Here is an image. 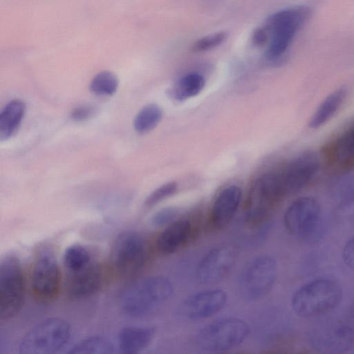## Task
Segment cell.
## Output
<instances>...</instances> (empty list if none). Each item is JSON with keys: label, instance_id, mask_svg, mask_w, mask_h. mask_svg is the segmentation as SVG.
Listing matches in <instances>:
<instances>
[{"label": "cell", "instance_id": "5b68a950", "mask_svg": "<svg viewBox=\"0 0 354 354\" xmlns=\"http://www.w3.org/2000/svg\"><path fill=\"white\" fill-rule=\"evenodd\" d=\"M71 337V326L64 319L51 317L35 325L19 344L21 354H53L61 350Z\"/></svg>", "mask_w": 354, "mask_h": 354}, {"label": "cell", "instance_id": "1f68e13d", "mask_svg": "<svg viewBox=\"0 0 354 354\" xmlns=\"http://www.w3.org/2000/svg\"><path fill=\"white\" fill-rule=\"evenodd\" d=\"M342 259L348 268L354 270V236L344 245L342 250Z\"/></svg>", "mask_w": 354, "mask_h": 354}, {"label": "cell", "instance_id": "603a6c76", "mask_svg": "<svg viewBox=\"0 0 354 354\" xmlns=\"http://www.w3.org/2000/svg\"><path fill=\"white\" fill-rule=\"evenodd\" d=\"M205 85L203 75L197 73H188L182 77L171 90L172 97L178 101H184L200 93Z\"/></svg>", "mask_w": 354, "mask_h": 354}, {"label": "cell", "instance_id": "2e32d148", "mask_svg": "<svg viewBox=\"0 0 354 354\" xmlns=\"http://www.w3.org/2000/svg\"><path fill=\"white\" fill-rule=\"evenodd\" d=\"M103 281L104 274L101 266L92 261L80 270L68 272L66 291L72 298H87L100 290Z\"/></svg>", "mask_w": 354, "mask_h": 354}, {"label": "cell", "instance_id": "4dcf8cb0", "mask_svg": "<svg viewBox=\"0 0 354 354\" xmlns=\"http://www.w3.org/2000/svg\"><path fill=\"white\" fill-rule=\"evenodd\" d=\"M95 108L89 104L75 107L70 113V118L75 122H84L91 118L95 113Z\"/></svg>", "mask_w": 354, "mask_h": 354}, {"label": "cell", "instance_id": "5bb4252c", "mask_svg": "<svg viewBox=\"0 0 354 354\" xmlns=\"http://www.w3.org/2000/svg\"><path fill=\"white\" fill-rule=\"evenodd\" d=\"M227 294L219 288L209 289L187 297L181 304L180 313L188 319L201 320L221 312L227 302Z\"/></svg>", "mask_w": 354, "mask_h": 354}, {"label": "cell", "instance_id": "ffe728a7", "mask_svg": "<svg viewBox=\"0 0 354 354\" xmlns=\"http://www.w3.org/2000/svg\"><path fill=\"white\" fill-rule=\"evenodd\" d=\"M155 330L150 327H126L118 335V346L121 353L136 354L141 352L151 343Z\"/></svg>", "mask_w": 354, "mask_h": 354}, {"label": "cell", "instance_id": "277c9868", "mask_svg": "<svg viewBox=\"0 0 354 354\" xmlns=\"http://www.w3.org/2000/svg\"><path fill=\"white\" fill-rule=\"evenodd\" d=\"M250 333L248 323L239 317H223L203 326L196 337L198 346L208 352H223L242 344Z\"/></svg>", "mask_w": 354, "mask_h": 354}, {"label": "cell", "instance_id": "ba28073f", "mask_svg": "<svg viewBox=\"0 0 354 354\" xmlns=\"http://www.w3.org/2000/svg\"><path fill=\"white\" fill-rule=\"evenodd\" d=\"M110 255L116 273L121 277H131L145 265L148 257L147 243L138 232L126 230L115 239Z\"/></svg>", "mask_w": 354, "mask_h": 354}, {"label": "cell", "instance_id": "44dd1931", "mask_svg": "<svg viewBox=\"0 0 354 354\" xmlns=\"http://www.w3.org/2000/svg\"><path fill=\"white\" fill-rule=\"evenodd\" d=\"M26 111L25 103L19 99L8 102L0 113V140L11 138L19 129Z\"/></svg>", "mask_w": 354, "mask_h": 354}, {"label": "cell", "instance_id": "30bf717a", "mask_svg": "<svg viewBox=\"0 0 354 354\" xmlns=\"http://www.w3.org/2000/svg\"><path fill=\"white\" fill-rule=\"evenodd\" d=\"M321 207L318 201L310 196L295 200L286 209L283 224L291 235L309 238L315 235L319 226Z\"/></svg>", "mask_w": 354, "mask_h": 354}, {"label": "cell", "instance_id": "9c48e42d", "mask_svg": "<svg viewBox=\"0 0 354 354\" xmlns=\"http://www.w3.org/2000/svg\"><path fill=\"white\" fill-rule=\"evenodd\" d=\"M277 277L275 259L267 254L253 259L244 268L239 281L242 296L250 301L266 297L272 290Z\"/></svg>", "mask_w": 354, "mask_h": 354}, {"label": "cell", "instance_id": "8fae6325", "mask_svg": "<svg viewBox=\"0 0 354 354\" xmlns=\"http://www.w3.org/2000/svg\"><path fill=\"white\" fill-rule=\"evenodd\" d=\"M31 288L41 301H50L57 295L61 285V272L54 255L48 250L40 252L31 274Z\"/></svg>", "mask_w": 354, "mask_h": 354}, {"label": "cell", "instance_id": "52a82bcc", "mask_svg": "<svg viewBox=\"0 0 354 354\" xmlns=\"http://www.w3.org/2000/svg\"><path fill=\"white\" fill-rule=\"evenodd\" d=\"M284 196L277 172L259 177L252 185L245 205V220L257 226L270 216L275 205Z\"/></svg>", "mask_w": 354, "mask_h": 354}, {"label": "cell", "instance_id": "83f0119b", "mask_svg": "<svg viewBox=\"0 0 354 354\" xmlns=\"http://www.w3.org/2000/svg\"><path fill=\"white\" fill-rule=\"evenodd\" d=\"M178 189L176 182L167 183L153 190L145 199L144 205L151 207L174 195Z\"/></svg>", "mask_w": 354, "mask_h": 354}, {"label": "cell", "instance_id": "f546056e", "mask_svg": "<svg viewBox=\"0 0 354 354\" xmlns=\"http://www.w3.org/2000/svg\"><path fill=\"white\" fill-rule=\"evenodd\" d=\"M179 209L176 207H164L157 211L151 218V223L155 227L167 225L176 220Z\"/></svg>", "mask_w": 354, "mask_h": 354}, {"label": "cell", "instance_id": "7c38bea8", "mask_svg": "<svg viewBox=\"0 0 354 354\" xmlns=\"http://www.w3.org/2000/svg\"><path fill=\"white\" fill-rule=\"evenodd\" d=\"M310 344L322 353H342L354 344V330L340 321L329 322L314 328L309 335Z\"/></svg>", "mask_w": 354, "mask_h": 354}, {"label": "cell", "instance_id": "3957f363", "mask_svg": "<svg viewBox=\"0 0 354 354\" xmlns=\"http://www.w3.org/2000/svg\"><path fill=\"white\" fill-rule=\"evenodd\" d=\"M342 298L341 286L329 279H318L299 288L292 295L291 307L302 318L326 314L337 308Z\"/></svg>", "mask_w": 354, "mask_h": 354}, {"label": "cell", "instance_id": "d6986e66", "mask_svg": "<svg viewBox=\"0 0 354 354\" xmlns=\"http://www.w3.org/2000/svg\"><path fill=\"white\" fill-rule=\"evenodd\" d=\"M324 156L333 169L344 171L354 166V124L327 144Z\"/></svg>", "mask_w": 354, "mask_h": 354}, {"label": "cell", "instance_id": "d6a6232c", "mask_svg": "<svg viewBox=\"0 0 354 354\" xmlns=\"http://www.w3.org/2000/svg\"><path fill=\"white\" fill-rule=\"evenodd\" d=\"M252 41L256 46H262L268 44V34L262 26L257 28L253 31Z\"/></svg>", "mask_w": 354, "mask_h": 354}, {"label": "cell", "instance_id": "6da1fadb", "mask_svg": "<svg viewBox=\"0 0 354 354\" xmlns=\"http://www.w3.org/2000/svg\"><path fill=\"white\" fill-rule=\"evenodd\" d=\"M172 282L160 275L139 280L127 288L120 299V308L127 316L140 318L156 312L174 294Z\"/></svg>", "mask_w": 354, "mask_h": 354}, {"label": "cell", "instance_id": "7402d4cb", "mask_svg": "<svg viewBox=\"0 0 354 354\" xmlns=\"http://www.w3.org/2000/svg\"><path fill=\"white\" fill-rule=\"evenodd\" d=\"M347 91L341 87L330 93L319 104L311 117L308 125L317 129L327 122L336 113L343 104Z\"/></svg>", "mask_w": 354, "mask_h": 354}, {"label": "cell", "instance_id": "4316f807", "mask_svg": "<svg viewBox=\"0 0 354 354\" xmlns=\"http://www.w3.org/2000/svg\"><path fill=\"white\" fill-rule=\"evenodd\" d=\"M118 85V79L115 75L109 71H102L93 78L90 91L97 96H110L117 91Z\"/></svg>", "mask_w": 354, "mask_h": 354}, {"label": "cell", "instance_id": "f1b7e54d", "mask_svg": "<svg viewBox=\"0 0 354 354\" xmlns=\"http://www.w3.org/2000/svg\"><path fill=\"white\" fill-rule=\"evenodd\" d=\"M227 37V33L225 31L209 34L196 41L192 46V50L199 53L211 50L222 44Z\"/></svg>", "mask_w": 354, "mask_h": 354}, {"label": "cell", "instance_id": "4fadbf2b", "mask_svg": "<svg viewBox=\"0 0 354 354\" xmlns=\"http://www.w3.org/2000/svg\"><path fill=\"white\" fill-rule=\"evenodd\" d=\"M319 167L317 156L306 152L277 171L284 196L298 192L313 179Z\"/></svg>", "mask_w": 354, "mask_h": 354}, {"label": "cell", "instance_id": "484cf974", "mask_svg": "<svg viewBox=\"0 0 354 354\" xmlns=\"http://www.w3.org/2000/svg\"><path fill=\"white\" fill-rule=\"evenodd\" d=\"M89 251L84 246L73 244L68 247L63 257V261L68 272H75L86 267L92 261Z\"/></svg>", "mask_w": 354, "mask_h": 354}, {"label": "cell", "instance_id": "7a4b0ae2", "mask_svg": "<svg viewBox=\"0 0 354 354\" xmlns=\"http://www.w3.org/2000/svg\"><path fill=\"white\" fill-rule=\"evenodd\" d=\"M310 14L309 6L298 5L282 9L268 17L262 26L268 37L266 51L268 59L275 61L283 56Z\"/></svg>", "mask_w": 354, "mask_h": 354}, {"label": "cell", "instance_id": "d4e9b609", "mask_svg": "<svg viewBox=\"0 0 354 354\" xmlns=\"http://www.w3.org/2000/svg\"><path fill=\"white\" fill-rule=\"evenodd\" d=\"M114 352L113 344L100 336L84 338L77 342L68 352L71 354H111Z\"/></svg>", "mask_w": 354, "mask_h": 354}, {"label": "cell", "instance_id": "8992f818", "mask_svg": "<svg viewBox=\"0 0 354 354\" xmlns=\"http://www.w3.org/2000/svg\"><path fill=\"white\" fill-rule=\"evenodd\" d=\"M26 281L19 259L6 255L0 263V319L7 321L21 310L25 300Z\"/></svg>", "mask_w": 354, "mask_h": 354}, {"label": "cell", "instance_id": "ac0fdd59", "mask_svg": "<svg viewBox=\"0 0 354 354\" xmlns=\"http://www.w3.org/2000/svg\"><path fill=\"white\" fill-rule=\"evenodd\" d=\"M241 189L236 185L222 189L215 198L209 214V225L216 230L227 227L233 220L239 207Z\"/></svg>", "mask_w": 354, "mask_h": 354}, {"label": "cell", "instance_id": "e0dca14e", "mask_svg": "<svg viewBox=\"0 0 354 354\" xmlns=\"http://www.w3.org/2000/svg\"><path fill=\"white\" fill-rule=\"evenodd\" d=\"M196 234V225L188 218L174 221L158 236L156 246L162 254H171L188 244Z\"/></svg>", "mask_w": 354, "mask_h": 354}, {"label": "cell", "instance_id": "9a60e30c", "mask_svg": "<svg viewBox=\"0 0 354 354\" xmlns=\"http://www.w3.org/2000/svg\"><path fill=\"white\" fill-rule=\"evenodd\" d=\"M234 261V252L229 248L220 246L213 248L198 263L196 278L204 285L217 283L229 274Z\"/></svg>", "mask_w": 354, "mask_h": 354}, {"label": "cell", "instance_id": "cb8c5ba5", "mask_svg": "<svg viewBox=\"0 0 354 354\" xmlns=\"http://www.w3.org/2000/svg\"><path fill=\"white\" fill-rule=\"evenodd\" d=\"M162 117L160 107L156 104H149L142 107L133 120L134 129L139 133H146L159 124Z\"/></svg>", "mask_w": 354, "mask_h": 354}]
</instances>
